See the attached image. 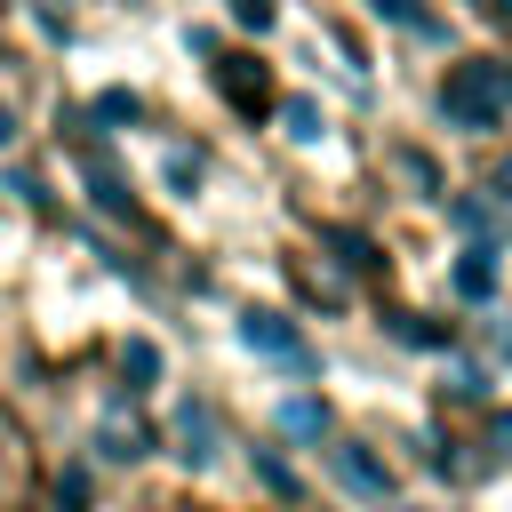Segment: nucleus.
Masks as SVG:
<instances>
[{
  "mask_svg": "<svg viewBox=\"0 0 512 512\" xmlns=\"http://www.w3.org/2000/svg\"><path fill=\"white\" fill-rule=\"evenodd\" d=\"M440 112H448V128H504V120H512V72H504L496 56L456 64V72L440 80Z\"/></svg>",
  "mask_w": 512,
  "mask_h": 512,
  "instance_id": "nucleus-1",
  "label": "nucleus"
},
{
  "mask_svg": "<svg viewBox=\"0 0 512 512\" xmlns=\"http://www.w3.org/2000/svg\"><path fill=\"white\" fill-rule=\"evenodd\" d=\"M328 464H336V480L352 488V496H368V504H392V472L360 448V440H344V448H328Z\"/></svg>",
  "mask_w": 512,
  "mask_h": 512,
  "instance_id": "nucleus-3",
  "label": "nucleus"
},
{
  "mask_svg": "<svg viewBox=\"0 0 512 512\" xmlns=\"http://www.w3.org/2000/svg\"><path fill=\"white\" fill-rule=\"evenodd\" d=\"M256 472H264V488H272V496H288V504H296V472H288L280 456H256Z\"/></svg>",
  "mask_w": 512,
  "mask_h": 512,
  "instance_id": "nucleus-15",
  "label": "nucleus"
},
{
  "mask_svg": "<svg viewBox=\"0 0 512 512\" xmlns=\"http://www.w3.org/2000/svg\"><path fill=\"white\" fill-rule=\"evenodd\" d=\"M216 88H224L240 112H264V64H256V56H224V64H216Z\"/></svg>",
  "mask_w": 512,
  "mask_h": 512,
  "instance_id": "nucleus-4",
  "label": "nucleus"
},
{
  "mask_svg": "<svg viewBox=\"0 0 512 512\" xmlns=\"http://www.w3.org/2000/svg\"><path fill=\"white\" fill-rule=\"evenodd\" d=\"M280 432H296V440H320L328 432V400H312V392H296V400H280V416H272Z\"/></svg>",
  "mask_w": 512,
  "mask_h": 512,
  "instance_id": "nucleus-5",
  "label": "nucleus"
},
{
  "mask_svg": "<svg viewBox=\"0 0 512 512\" xmlns=\"http://www.w3.org/2000/svg\"><path fill=\"white\" fill-rule=\"evenodd\" d=\"M88 192H96V200H104L112 216H136V208H128V184H120L112 168H96V160H88Z\"/></svg>",
  "mask_w": 512,
  "mask_h": 512,
  "instance_id": "nucleus-10",
  "label": "nucleus"
},
{
  "mask_svg": "<svg viewBox=\"0 0 512 512\" xmlns=\"http://www.w3.org/2000/svg\"><path fill=\"white\" fill-rule=\"evenodd\" d=\"M280 128H288L296 144H312V136H320V104H312V96H288V104H280Z\"/></svg>",
  "mask_w": 512,
  "mask_h": 512,
  "instance_id": "nucleus-9",
  "label": "nucleus"
},
{
  "mask_svg": "<svg viewBox=\"0 0 512 512\" xmlns=\"http://www.w3.org/2000/svg\"><path fill=\"white\" fill-rule=\"evenodd\" d=\"M56 504H64V512H80V504H88V472H80V464L56 480Z\"/></svg>",
  "mask_w": 512,
  "mask_h": 512,
  "instance_id": "nucleus-16",
  "label": "nucleus"
},
{
  "mask_svg": "<svg viewBox=\"0 0 512 512\" xmlns=\"http://www.w3.org/2000/svg\"><path fill=\"white\" fill-rule=\"evenodd\" d=\"M8 136H16V112H8V104H0V144H8Z\"/></svg>",
  "mask_w": 512,
  "mask_h": 512,
  "instance_id": "nucleus-22",
  "label": "nucleus"
},
{
  "mask_svg": "<svg viewBox=\"0 0 512 512\" xmlns=\"http://www.w3.org/2000/svg\"><path fill=\"white\" fill-rule=\"evenodd\" d=\"M456 296H496V256L488 248H464L456 256Z\"/></svg>",
  "mask_w": 512,
  "mask_h": 512,
  "instance_id": "nucleus-7",
  "label": "nucleus"
},
{
  "mask_svg": "<svg viewBox=\"0 0 512 512\" xmlns=\"http://www.w3.org/2000/svg\"><path fill=\"white\" fill-rule=\"evenodd\" d=\"M96 112H104V120H136V96H128V88H104Z\"/></svg>",
  "mask_w": 512,
  "mask_h": 512,
  "instance_id": "nucleus-17",
  "label": "nucleus"
},
{
  "mask_svg": "<svg viewBox=\"0 0 512 512\" xmlns=\"http://www.w3.org/2000/svg\"><path fill=\"white\" fill-rule=\"evenodd\" d=\"M496 192H504V200H512V160H504V168H496Z\"/></svg>",
  "mask_w": 512,
  "mask_h": 512,
  "instance_id": "nucleus-21",
  "label": "nucleus"
},
{
  "mask_svg": "<svg viewBox=\"0 0 512 512\" xmlns=\"http://www.w3.org/2000/svg\"><path fill=\"white\" fill-rule=\"evenodd\" d=\"M456 224H464V232H480V240L496 232V216H488V208H472V200H456Z\"/></svg>",
  "mask_w": 512,
  "mask_h": 512,
  "instance_id": "nucleus-18",
  "label": "nucleus"
},
{
  "mask_svg": "<svg viewBox=\"0 0 512 512\" xmlns=\"http://www.w3.org/2000/svg\"><path fill=\"white\" fill-rule=\"evenodd\" d=\"M400 176H408V184H424V192H440V160H432V152H416V144L400 152Z\"/></svg>",
  "mask_w": 512,
  "mask_h": 512,
  "instance_id": "nucleus-14",
  "label": "nucleus"
},
{
  "mask_svg": "<svg viewBox=\"0 0 512 512\" xmlns=\"http://www.w3.org/2000/svg\"><path fill=\"white\" fill-rule=\"evenodd\" d=\"M104 456H112V464H136V456H144V432H136V424H104Z\"/></svg>",
  "mask_w": 512,
  "mask_h": 512,
  "instance_id": "nucleus-12",
  "label": "nucleus"
},
{
  "mask_svg": "<svg viewBox=\"0 0 512 512\" xmlns=\"http://www.w3.org/2000/svg\"><path fill=\"white\" fill-rule=\"evenodd\" d=\"M496 448H504V456H512V408H504V416H496Z\"/></svg>",
  "mask_w": 512,
  "mask_h": 512,
  "instance_id": "nucleus-20",
  "label": "nucleus"
},
{
  "mask_svg": "<svg viewBox=\"0 0 512 512\" xmlns=\"http://www.w3.org/2000/svg\"><path fill=\"white\" fill-rule=\"evenodd\" d=\"M232 16H240L248 32H264V24H272V0H232Z\"/></svg>",
  "mask_w": 512,
  "mask_h": 512,
  "instance_id": "nucleus-19",
  "label": "nucleus"
},
{
  "mask_svg": "<svg viewBox=\"0 0 512 512\" xmlns=\"http://www.w3.org/2000/svg\"><path fill=\"white\" fill-rule=\"evenodd\" d=\"M120 376H128V384L144 392V384L160 376V352H152V344H120Z\"/></svg>",
  "mask_w": 512,
  "mask_h": 512,
  "instance_id": "nucleus-11",
  "label": "nucleus"
},
{
  "mask_svg": "<svg viewBox=\"0 0 512 512\" xmlns=\"http://www.w3.org/2000/svg\"><path fill=\"white\" fill-rule=\"evenodd\" d=\"M240 336H248L264 360H288V368H304V376H312V352H304V336H296L280 312H240Z\"/></svg>",
  "mask_w": 512,
  "mask_h": 512,
  "instance_id": "nucleus-2",
  "label": "nucleus"
},
{
  "mask_svg": "<svg viewBox=\"0 0 512 512\" xmlns=\"http://www.w3.org/2000/svg\"><path fill=\"white\" fill-rule=\"evenodd\" d=\"M200 168H208V160H200L192 144H176V152H168V184H176V192H192V184H200Z\"/></svg>",
  "mask_w": 512,
  "mask_h": 512,
  "instance_id": "nucleus-13",
  "label": "nucleus"
},
{
  "mask_svg": "<svg viewBox=\"0 0 512 512\" xmlns=\"http://www.w3.org/2000/svg\"><path fill=\"white\" fill-rule=\"evenodd\" d=\"M176 440H184V464H208V456H216V432H208V408H200V400L176 408Z\"/></svg>",
  "mask_w": 512,
  "mask_h": 512,
  "instance_id": "nucleus-6",
  "label": "nucleus"
},
{
  "mask_svg": "<svg viewBox=\"0 0 512 512\" xmlns=\"http://www.w3.org/2000/svg\"><path fill=\"white\" fill-rule=\"evenodd\" d=\"M376 16H384V24H408L416 40H448V24H440L432 8H416V0H376Z\"/></svg>",
  "mask_w": 512,
  "mask_h": 512,
  "instance_id": "nucleus-8",
  "label": "nucleus"
}]
</instances>
